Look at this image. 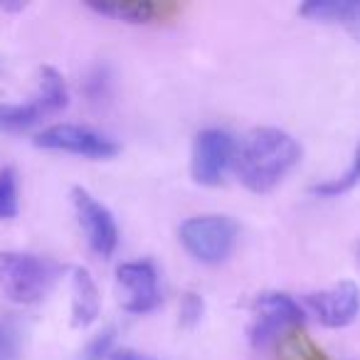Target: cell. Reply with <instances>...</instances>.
Masks as SVG:
<instances>
[{
	"instance_id": "9a60e30c",
	"label": "cell",
	"mask_w": 360,
	"mask_h": 360,
	"mask_svg": "<svg viewBox=\"0 0 360 360\" xmlns=\"http://www.w3.org/2000/svg\"><path fill=\"white\" fill-rule=\"evenodd\" d=\"M18 215V175L13 168L0 170V220Z\"/></svg>"
},
{
	"instance_id": "4fadbf2b",
	"label": "cell",
	"mask_w": 360,
	"mask_h": 360,
	"mask_svg": "<svg viewBox=\"0 0 360 360\" xmlns=\"http://www.w3.org/2000/svg\"><path fill=\"white\" fill-rule=\"evenodd\" d=\"M358 183H360V146L355 148L350 168L345 170L340 178H330V180H323V183H316V186L311 188V193L319 198H338V195H343V193L353 191Z\"/></svg>"
},
{
	"instance_id": "ba28073f",
	"label": "cell",
	"mask_w": 360,
	"mask_h": 360,
	"mask_svg": "<svg viewBox=\"0 0 360 360\" xmlns=\"http://www.w3.org/2000/svg\"><path fill=\"white\" fill-rule=\"evenodd\" d=\"M72 205H75L77 220H79V227L89 242L91 252L109 259L119 247V227H116L109 207L96 200L84 188H72Z\"/></svg>"
},
{
	"instance_id": "2e32d148",
	"label": "cell",
	"mask_w": 360,
	"mask_h": 360,
	"mask_svg": "<svg viewBox=\"0 0 360 360\" xmlns=\"http://www.w3.org/2000/svg\"><path fill=\"white\" fill-rule=\"evenodd\" d=\"M116 338V328H106L101 333H96L94 338L86 343V348L82 350L79 360H104L111 355V345H114Z\"/></svg>"
},
{
	"instance_id": "3957f363",
	"label": "cell",
	"mask_w": 360,
	"mask_h": 360,
	"mask_svg": "<svg viewBox=\"0 0 360 360\" xmlns=\"http://www.w3.org/2000/svg\"><path fill=\"white\" fill-rule=\"evenodd\" d=\"M180 242L202 264H220L235 250L237 225L227 215H198L180 225Z\"/></svg>"
},
{
	"instance_id": "6da1fadb",
	"label": "cell",
	"mask_w": 360,
	"mask_h": 360,
	"mask_svg": "<svg viewBox=\"0 0 360 360\" xmlns=\"http://www.w3.org/2000/svg\"><path fill=\"white\" fill-rule=\"evenodd\" d=\"M301 146L291 134L274 126L252 129L235 148V170L252 193H269L299 163Z\"/></svg>"
},
{
	"instance_id": "9c48e42d",
	"label": "cell",
	"mask_w": 360,
	"mask_h": 360,
	"mask_svg": "<svg viewBox=\"0 0 360 360\" xmlns=\"http://www.w3.org/2000/svg\"><path fill=\"white\" fill-rule=\"evenodd\" d=\"M304 301L323 326L343 328L353 323L360 314V286L355 281H338L330 289L306 294Z\"/></svg>"
},
{
	"instance_id": "5bb4252c",
	"label": "cell",
	"mask_w": 360,
	"mask_h": 360,
	"mask_svg": "<svg viewBox=\"0 0 360 360\" xmlns=\"http://www.w3.org/2000/svg\"><path fill=\"white\" fill-rule=\"evenodd\" d=\"M350 0H309L299 8V13L316 22H343Z\"/></svg>"
},
{
	"instance_id": "8fae6325",
	"label": "cell",
	"mask_w": 360,
	"mask_h": 360,
	"mask_svg": "<svg viewBox=\"0 0 360 360\" xmlns=\"http://www.w3.org/2000/svg\"><path fill=\"white\" fill-rule=\"evenodd\" d=\"M89 8L99 15L114 18V20L134 22V25H148V22L165 20L175 13L170 3H155V0H116V3H89Z\"/></svg>"
},
{
	"instance_id": "d6986e66",
	"label": "cell",
	"mask_w": 360,
	"mask_h": 360,
	"mask_svg": "<svg viewBox=\"0 0 360 360\" xmlns=\"http://www.w3.org/2000/svg\"><path fill=\"white\" fill-rule=\"evenodd\" d=\"M340 25L348 27V32L355 37V40L360 42V3H355V0H350V6H348V13H345L343 22Z\"/></svg>"
},
{
	"instance_id": "5b68a950",
	"label": "cell",
	"mask_w": 360,
	"mask_h": 360,
	"mask_svg": "<svg viewBox=\"0 0 360 360\" xmlns=\"http://www.w3.org/2000/svg\"><path fill=\"white\" fill-rule=\"evenodd\" d=\"M252 309H255V323L250 326V340L257 348L274 343L281 333L304 323V309L284 291H264L255 299Z\"/></svg>"
},
{
	"instance_id": "7a4b0ae2",
	"label": "cell",
	"mask_w": 360,
	"mask_h": 360,
	"mask_svg": "<svg viewBox=\"0 0 360 360\" xmlns=\"http://www.w3.org/2000/svg\"><path fill=\"white\" fill-rule=\"evenodd\" d=\"M57 266L27 252H0V291L13 304H37L50 294Z\"/></svg>"
},
{
	"instance_id": "ffe728a7",
	"label": "cell",
	"mask_w": 360,
	"mask_h": 360,
	"mask_svg": "<svg viewBox=\"0 0 360 360\" xmlns=\"http://www.w3.org/2000/svg\"><path fill=\"white\" fill-rule=\"evenodd\" d=\"M109 360H153L148 355L139 353V350H131V348H121V350H111Z\"/></svg>"
},
{
	"instance_id": "8992f818",
	"label": "cell",
	"mask_w": 360,
	"mask_h": 360,
	"mask_svg": "<svg viewBox=\"0 0 360 360\" xmlns=\"http://www.w3.org/2000/svg\"><path fill=\"white\" fill-rule=\"evenodd\" d=\"M35 146L47 150H62V153L82 155L91 160H109L119 153V143L106 134L77 124H57L40 131L35 136Z\"/></svg>"
},
{
	"instance_id": "52a82bcc",
	"label": "cell",
	"mask_w": 360,
	"mask_h": 360,
	"mask_svg": "<svg viewBox=\"0 0 360 360\" xmlns=\"http://www.w3.org/2000/svg\"><path fill=\"white\" fill-rule=\"evenodd\" d=\"M235 139L222 129H205L193 141L191 173L200 186H220L227 168L235 163Z\"/></svg>"
},
{
	"instance_id": "277c9868",
	"label": "cell",
	"mask_w": 360,
	"mask_h": 360,
	"mask_svg": "<svg viewBox=\"0 0 360 360\" xmlns=\"http://www.w3.org/2000/svg\"><path fill=\"white\" fill-rule=\"evenodd\" d=\"M70 104L65 77L55 67H42L40 89L25 104H0V129L3 131H25L40 119L57 114Z\"/></svg>"
},
{
	"instance_id": "e0dca14e",
	"label": "cell",
	"mask_w": 360,
	"mask_h": 360,
	"mask_svg": "<svg viewBox=\"0 0 360 360\" xmlns=\"http://www.w3.org/2000/svg\"><path fill=\"white\" fill-rule=\"evenodd\" d=\"M202 314H205V301H202L200 294L195 291H188L180 301V323L186 326V328H193V326L200 323Z\"/></svg>"
},
{
	"instance_id": "7c38bea8",
	"label": "cell",
	"mask_w": 360,
	"mask_h": 360,
	"mask_svg": "<svg viewBox=\"0 0 360 360\" xmlns=\"http://www.w3.org/2000/svg\"><path fill=\"white\" fill-rule=\"evenodd\" d=\"M101 309V296L91 274L84 266L72 269V326L86 328L96 321Z\"/></svg>"
},
{
	"instance_id": "ac0fdd59",
	"label": "cell",
	"mask_w": 360,
	"mask_h": 360,
	"mask_svg": "<svg viewBox=\"0 0 360 360\" xmlns=\"http://www.w3.org/2000/svg\"><path fill=\"white\" fill-rule=\"evenodd\" d=\"M0 360H18V333L8 323H0Z\"/></svg>"
},
{
	"instance_id": "30bf717a",
	"label": "cell",
	"mask_w": 360,
	"mask_h": 360,
	"mask_svg": "<svg viewBox=\"0 0 360 360\" xmlns=\"http://www.w3.org/2000/svg\"><path fill=\"white\" fill-rule=\"evenodd\" d=\"M116 279L129 314H150L160 306L163 294L158 286V271L150 262H126L116 271Z\"/></svg>"
}]
</instances>
